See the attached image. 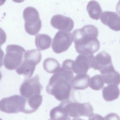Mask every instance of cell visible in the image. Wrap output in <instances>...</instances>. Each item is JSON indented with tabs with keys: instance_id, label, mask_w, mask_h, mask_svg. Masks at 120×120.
<instances>
[{
	"instance_id": "cell-1",
	"label": "cell",
	"mask_w": 120,
	"mask_h": 120,
	"mask_svg": "<svg viewBox=\"0 0 120 120\" xmlns=\"http://www.w3.org/2000/svg\"><path fill=\"white\" fill-rule=\"evenodd\" d=\"M74 77L72 70L62 67L50 79L46 88L47 92L59 101L69 100L72 88L71 83Z\"/></svg>"
},
{
	"instance_id": "cell-2",
	"label": "cell",
	"mask_w": 120,
	"mask_h": 120,
	"mask_svg": "<svg viewBox=\"0 0 120 120\" xmlns=\"http://www.w3.org/2000/svg\"><path fill=\"white\" fill-rule=\"evenodd\" d=\"M72 34L75 47H87L98 41V31L94 25H86L81 29L75 30Z\"/></svg>"
},
{
	"instance_id": "cell-3",
	"label": "cell",
	"mask_w": 120,
	"mask_h": 120,
	"mask_svg": "<svg viewBox=\"0 0 120 120\" xmlns=\"http://www.w3.org/2000/svg\"><path fill=\"white\" fill-rule=\"evenodd\" d=\"M41 59V54L40 51L36 49L28 50L25 53L22 64L16 69V72L27 79L30 78L32 76L36 65L40 63Z\"/></svg>"
},
{
	"instance_id": "cell-4",
	"label": "cell",
	"mask_w": 120,
	"mask_h": 120,
	"mask_svg": "<svg viewBox=\"0 0 120 120\" xmlns=\"http://www.w3.org/2000/svg\"><path fill=\"white\" fill-rule=\"evenodd\" d=\"M4 64L7 69L12 70L19 67L24 59L26 50L22 47L16 45H9L6 48Z\"/></svg>"
},
{
	"instance_id": "cell-5",
	"label": "cell",
	"mask_w": 120,
	"mask_h": 120,
	"mask_svg": "<svg viewBox=\"0 0 120 120\" xmlns=\"http://www.w3.org/2000/svg\"><path fill=\"white\" fill-rule=\"evenodd\" d=\"M23 15L26 31L30 35H36L41 27V22L38 11L33 7H28L24 10Z\"/></svg>"
},
{
	"instance_id": "cell-6",
	"label": "cell",
	"mask_w": 120,
	"mask_h": 120,
	"mask_svg": "<svg viewBox=\"0 0 120 120\" xmlns=\"http://www.w3.org/2000/svg\"><path fill=\"white\" fill-rule=\"evenodd\" d=\"M26 102L25 98L18 95L4 98L0 101V110L8 113H24Z\"/></svg>"
},
{
	"instance_id": "cell-7",
	"label": "cell",
	"mask_w": 120,
	"mask_h": 120,
	"mask_svg": "<svg viewBox=\"0 0 120 120\" xmlns=\"http://www.w3.org/2000/svg\"><path fill=\"white\" fill-rule=\"evenodd\" d=\"M40 78L38 75L32 78L25 79L20 88L21 95L26 99L33 96L40 94L43 86L39 82Z\"/></svg>"
},
{
	"instance_id": "cell-8",
	"label": "cell",
	"mask_w": 120,
	"mask_h": 120,
	"mask_svg": "<svg viewBox=\"0 0 120 120\" xmlns=\"http://www.w3.org/2000/svg\"><path fill=\"white\" fill-rule=\"evenodd\" d=\"M73 41L72 33L62 31H58L53 39L52 48L55 53L59 54L67 50Z\"/></svg>"
},
{
	"instance_id": "cell-9",
	"label": "cell",
	"mask_w": 120,
	"mask_h": 120,
	"mask_svg": "<svg viewBox=\"0 0 120 120\" xmlns=\"http://www.w3.org/2000/svg\"><path fill=\"white\" fill-rule=\"evenodd\" d=\"M93 55L79 54L73 60L72 70L76 74L86 73L89 69L91 68L92 60L94 57Z\"/></svg>"
},
{
	"instance_id": "cell-10",
	"label": "cell",
	"mask_w": 120,
	"mask_h": 120,
	"mask_svg": "<svg viewBox=\"0 0 120 120\" xmlns=\"http://www.w3.org/2000/svg\"><path fill=\"white\" fill-rule=\"evenodd\" d=\"M50 22L52 26L55 28L68 32L72 30L74 25V21L71 18L60 14L53 16Z\"/></svg>"
},
{
	"instance_id": "cell-11",
	"label": "cell",
	"mask_w": 120,
	"mask_h": 120,
	"mask_svg": "<svg viewBox=\"0 0 120 120\" xmlns=\"http://www.w3.org/2000/svg\"><path fill=\"white\" fill-rule=\"evenodd\" d=\"M100 19L103 23L116 31L120 30V17L116 13L105 11L102 13Z\"/></svg>"
},
{
	"instance_id": "cell-12",
	"label": "cell",
	"mask_w": 120,
	"mask_h": 120,
	"mask_svg": "<svg viewBox=\"0 0 120 120\" xmlns=\"http://www.w3.org/2000/svg\"><path fill=\"white\" fill-rule=\"evenodd\" d=\"M100 71L105 83L108 84H114L117 86L119 85L120 83V75L115 69L112 63Z\"/></svg>"
},
{
	"instance_id": "cell-13",
	"label": "cell",
	"mask_w": 120,
	"mask_h": 120,
	"mask_svg": "<svg viewBox=\"0 0 120 120\" xmlns=\"http://www.w3.org/2000/svg\"><path fill=\"white\" fill-rule=\"evenodd\" d=\"M112 63L111 56L103 50L94 56L92 61L91 67L94 70L100 71Z\"/></svg>"
},
{
	"instance_id": "cell-14",
	"label": "cell",
	"mask_w": 120,
	"mask_h": 120,
	"mask_svg": "<svg viewBox=\"0 0 120 120\" xmlns=\"http://www.w3.org/2000/svg\"><path fill=\"white\" fill-rule=\"evenodd\" d=\"M90 75L86 73L77 74L74 77L71 83L72 88L75 90H83L89 86Z\"/></svg>"
},
{
	"instance_id": "cell-15",
	"label": "cell",
	"mask_w": 120,
	"mask_h": 120,
	"mask_svg": "<svg viewBox=\"0 0 120 120\" xmlns=\"http://www.w3.org/2000/svg\"><path fill=\"white\" fill-rule=\"evenodd\" d=\"M26 102L24 113L30 114L37 111L41 104L42 96L40 94L34 95L27 99Z\"/></svg>"
},
{
	"instance_id": "cell-16",
	"label": "cell",
	"mask_w": 120,
	"mask_h": 120,
	"mask_svg": "<svg viewBox=\"0 0 120 120\" xmlns=\"http://www.w3.org/2000/svg\"><path fill=\"white\" fill-rule=\"evenodd\" d=\"M102 96L104 99L110 101L117 98L120 95V90L117 85L110 84L105 86L102 90Z\"/></svg>"
},
{
	"instance_id": "cell-17",
	"label": "cell",
	"mask_w": 120,
	"mask_h": 120,
	"mask_svg": "<svg viewBox=\"0 0 120 120\" xmlns=\"http://www.w3.org/2000/svg\"><path fill=\"white\" fill-rule=\"evenodd\" d=\"M79 103L68 100L63 101L59 105L63 108L68 116L78 117L80 116L78 112Z\"/></svg>"
},
{
	"instance_id": "cell-18",
	"label": "cell",
	"mask_w": 120,
	"mask_h": 120,
	"mask_svg": "<svg viewBox=\"0 0 120 120\" xmlns=\"http://www.w3.org/2000/svg\"><path fill=\"white\" fill-rule=\"evenodd\" d=\"M86 10L90 17L96 20L99 19L102 11L99 4L95 0H91L88 3Z\"/></svg>"
},
{
	"instance_id": "cell-19",
	"label": "cell",
	"mask_w": 120,
	"mask_h": 120,
	"mask_svg": "<svg viewBox=\"0 0 120 120\" xmlns=\"http://www.w3.org/2000/svg\"><path fill=\"white\" fill-rule=\"evenodd\" d=\"M52 41L50 37L47 34H38L35 38V44L38 50H43L50 47Z\"/></svg>"
},
{
	"instance_id": "cell-20",
	"label": "cell",
	"mask_w": 120,
	"mask_h": 120,
	"mask_svg": "<svg viewBox=\"0 0 120 120\" xmlns=\"http://www.w3.org/2000/svg\"><path fill=\"white\" fill-rule=\"evenodd\" d=\"M50 116V118L48 120H71L64 108L59 105L51 110Z\"/></svg>"
},
{
	"instance_id": "cell-21",
	"label": "cell",
	"mask_w": 120,
	"mask_h": 120,
	"mask_svg": "<svg viewBox=\"0 0 120 120\" xmlns=\"http://www.w3.org/2000/svg\"><path fill=\"white\" fill-rule=\"evenodd\" d=\"M45 70L49 73H54L60 68L61 66L59 62L55 59L48 57L45 59L43 63Z\"/></svg>"
},
{
	"instance_id": "cell-22",
	"label": "cell",
	"mask_w": 120,
	"mask_h": 120,
	"mask_svg": "<svg viewBox=\"0 0 120 120\" xmlns=\"http://www.w3.org/2000/svg\"><path fill=\"white\" fill-rule=\"evenodd\" d=\"M104 83L101 75H96L90 78L89 86L93 90H98L103 87Z\"/></svg>"
},
{
	"instance_id": "cell-23",
	"label": "cell",
	"mask_w": 120,
	"mask_h": 120,
	"mask_svg": "<svg viewBox=\"0 0 120 120\" xmlns=\"http://www.w3.org/2000/svg\"><path fill=\"white\" fill-rule=\"evenodd\" d=\"M93 112V108L89 102L80 103V114L81 116H90Z\"/></svg>"
},
{
	"instance_id": "cell-24",
	"label": "cell",
	"mask_w": 120,
	"mask_h": 120,
	"mask_svg": "<svg viewBox=\"0 0 120 120\" xmlns=\"http://www.w3.org/2000/svg\"><path fill=\"white\" fill-rule=\"evenodd\" d=\"M104 118L105 120H120L119 116L115 113H110L106 115Z\"/></svg>"
},
{
	"instance_id": "cell-25",
	"label": "cell",
	"mask_w": 120,
	"mask_h": 120,
	"mask_svg": "<svg viewBox=\"0 0 120 120\" xmlns=\"http://www.w3.org/2000/svg\"><path fill=\"white\" fill-rule=\"evenodd\" d=\"M7 36L4 30L0 27V46L4 44L6 41Z\"/></svg>"
},
{
	"instance_id": "cell-26",
	"label": "cell",
	"mask_w": 120,
	"mask_h": 120,
	"mask_svg": "<svg viewBox=\"0 0 120 120\" xmlns=\"http://www.w3.org/2000/svg\"><path fill=\"white\" fill-rule=\"evenodd\" d=\"M88 120H105L102 116L96 114H93L89 116Z\"/></svg>"
},
{
	"instance_id": "cell-27",
	"label": "cell",
	"mask_w": 120,
	"mask_h": 120,
	"mask_svg": "<svg viewBox=\"0 0 120 120\" xmlns=\"http://www.w3.org/2000/svg\"><path fill=\"white\" fill-rule=\"evenodd\" d=\"M4 56V52L1 49V46H0V68L3 65V61Z\"/></svg>"
},
{
	"instance_id": "cell-28",
	"label": "cell",
	"mask_w": 120,
	"mask_h": 120,
	"mask_svg": "<svg viewBox=\"0 0 120 120\" xmlns=\"http://www.w3.org/2000/svg\"><path fill=\"white\" fill-rule=\"evenodd\" d=\"M5 0L0 1V6L3 4L5 2Z\"/></svg>"
},
{
	"instance_id": "cell-29",
	"label": "cell",
	"mask_w": 120,
	"mask_h": 120,
	"mask_svg": "<svg viewBox=\"0 0 120 120\" xmlns=\"http://www.w3.org/2000/svg\"><path fill=\"white\" fill-rule=\"evenodd\" d=\"M72 120H84L79 118H78L77 117H75Z\"/></svg>"
},
{
	"instance_id": "cell-30",
	"label": "cell",
	"mask_w": 120,
	"mask_h": 120,
	"mask_svg": "<svg viewBox=\"0 0 120 120\" xmlns=\"http://www.w3.org/2000/svg\"><path fill=\"white\" fill-rule=\"evenodd\" d=\"M2 75L0 71V80L1 78Z\"/></svg>"
},
{
	"instance_id": "cell-31",
	"label": "cell",
	"mask_w": 120,
	"mask_h": 120,
	"mask_svg": "<svg viewBox=\"0 0 120 120\" xmlns=\"http://www.w3.org/2000/svg\"><path fill=\"white\" fill-rule=\"evenodd\" d=\"M0 120H2V119H1L0 118Z\"/></svg>"
}]
</instances>
